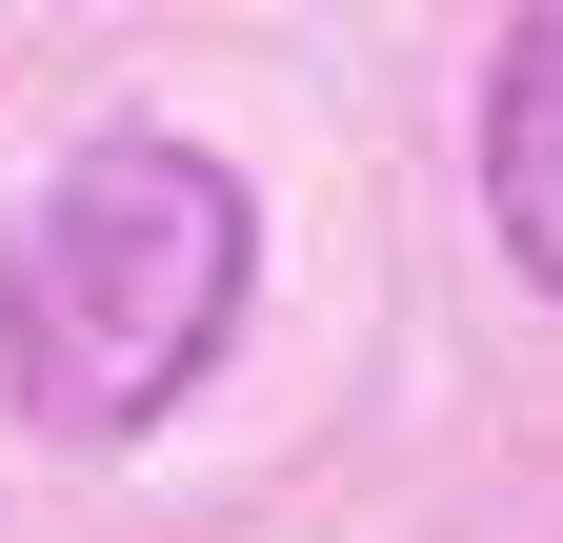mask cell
<instances>
[{
  "mask_svg": "<svg viewBox=\"0 0 563 543\" xmlns=\"http://www.w3.org/2000/svg\"><path fill=\"white\" fill-rule=\"evenodd\" d=\"M242 262H262V201L201 142L121 121V142H81L21 201V242H0V383H21L60 443H141L242 343Z\"/></svg>",
  "mask_w": 563,
  "mask_h": 543,
  "instance_id": "obj_1",
  "label": "cell"
},
{
  "mask_svg": "<svg viewBox=\"0 0 563 543\" xmlns=\"http://www.w3.org/2000/svg\"><path fill=\"white\" fill-rule=\"evenodd\" d=\"M483 222L523 242V282H563V0L504 21V81H483Z\"/></svg>",
  "mask_w": 563,
  "mask_h": 543,
  "instance_id": "obj_2",
  "label": "cell"
}]
</instances>
